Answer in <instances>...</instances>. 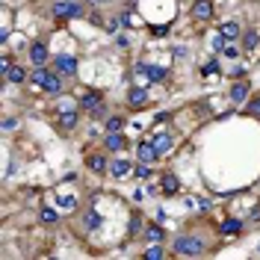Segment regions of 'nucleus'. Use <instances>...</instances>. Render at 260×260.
Listing matches in <instances>:
<instances>
[{"label":"nucleus","instance_id":"nucleus-12","mask_svg":"<svg viewBox=\"0 0 260 260\" xmlns=\"http://www.w3.org/2000/svg\"><path fill=\"white\" fill-rule=\"evenodd\" d=\"M56 71L60 74H77V60L68 56V54H60L56 56Z\"/></svg>","mask_w":260,"mask_h":260},{"label":"nucleus","instance_id":"nucleus-23","mask_svg":"<svg viewBox=\"0 0 260 260\" xmlns=\"http://www.w3.org/2000/svg\"><path fill=\"white\" fill-rule=\"evenodd\" d=\"M242 230V222L240 219H225L222 222V234H240Z\"/></svg>","mask_w":260,"mask_h":260},{"label":"nucleus","instance_id":"nucleus-4","mask_svg":"<svg viewBox=\"0 0 260 260\" xmlns=\"http://www.w3.org/2000/svg\"><path fill=\"white\" fill-rule=\"evenodd\" d=\"M80 106L89 110V112H100V110H104V95L92 89V92H86V95L80 98Z\"/></svg>","mask_w":260,"mask_h":260},{"label":"nucleus","instance_id":"nucleus-14","mask_svg":"<svg viewBox=\"0 0 260 260\" xmlns=\"http://www.w3.org/2000/svg\"><path fill=\"white\" fill-rule=\"evenodd\" d=\"M48 56H50V54H48L44 42H36V44L30 48V62L32 65H44V62H48Z\"/></svg>","mask_w":260,"mask_h":260},{"label":"nucleus","instance_id":"nucleus-29","mask_svg":"<svg viewBox=\"0 0 260 260\" xmlns=\"http://www.w3.org/2000/svg\"><path fill=\"white\" fill-rule=\"evenodd\" d=\"M145 258H148V260H162V258H166V252H162V248H148Z\"/></svg>","mask_w":260,"mask_h":260},{"label":"nucleus","instance_id":"nucleus-27","mask_svg":"<svg viewBox=\"0 0 260 260\" xmlns=\"http://www.w3.org/2000/svg\"><path fill=\"white\" fill-rule=\"evenodd\" d=\"M201 74H204V77H213V74H219V62H216V60H210V62L201 68Z\"/></svg>","mask_w":260,"mask_h":260},{"label":"nucleus","instance_id":"nucleus-8","mask_svg":"<svg viewBox=\"0 0 260 260\" xmlns=\"http://www.w3.org/2000/svg\"><path fill=\"white\" fill-rule=\"evenodd\" d=\"M160 190H162V195H178L180 192V180H178L174 172H166L160 178Z\"/></svg>","mask_w":260,"mask_h":260},{"label":"nucleus","instance_id":"nucleus-33","mask_svg":"<svg viewBox=\"0 0 260 260\" xmlns=\"http://www.w3.org/2000/svg\"><path fill=\"white\" fill-rule=\"evenodd\" d=\"M86 3H95V6H98V3H106V0H86Z\"/></svg>","mask_w":260,"mask_h":260},{"label":"nucleus","instance_id":"nucleus-31","mask_svg":"<svg viewBox=\"0 0 260 260\" xmlns=\"http://www.w3.org/2000/svg\"><path fill=\"white\" fill-rule=\"evenodd\" d=\"M248 110H252V112H260V95L254 98V104H252V106H248Z\"/></svg>","mask_w":260,"mask_h":260},{"label":"nucleus","instance_id":"nucleus-25","mask_svg":"<svg viewBox=\"0 0 260 260\" xmlns=\"http://www.w3.org/2000/svg\"><path fill=\"white\" fill-rule=\"evenodd\" d=\"M122 128H124V116H110L106 130H122Z\"/></svg>","mask_w":260,"mask_h":260},{"label":"nucleus","instance_id":"nucleus-6","mask_svg":"<svg viewBox=\"0 0 260 260\" xmlns=\"http://www.w3.org/2000/svg\"><path fill=\"white\" fill-rule=\"evenodd\" d=\"M104 145H106V151H124L128 148V139L122 136V130H106Z\"/></svg>","mask_w":260,"mask_h":260},{"label":"nucleus","instance_id":"nucleus-20","mask_svg":"<svg viewBox=\"0 0 260 260\" xmlns=\"http://www.w3.org/2000/svg\"><path fill=\"white\" fill-rule=\"evenodd\" d=\"M260 44V32L258 30H246V36H242V50H254Z\"/></svg>","mask_w":260,"mask_h":260},{"label":"nucleus","instance_id":"nucleus-1","mask_svg":"<svg viewBox=\"0 0 260 260\" xmlns=\"http://www.w3.org/2000/svg\"><path fill=\"white\" fill-rule=\"evenodd\" d=\"M32 83H36L38 89L50 92V95L62 92V80H60V74H50L44 65H36V71H32Z\"/></svg>","mask_w":260,"mask_h":260},{"label":"nucleus","instance_id":"nucleus-9","mask_svg":"<svg viewBox=\"0 0 260 260\" xmlns=\"http://www.w3.org/2000/svg\"><path fill=\"white\" fill-rule=\"evenodd\" d=\"M136 71L148 74V80H151V83H162V80H166V74H168V71H166V68H160V65H145V62L136 65Z\"/></svg>","mask_w":260,"mask_h":260},{"label":"nucleus","instance_id":"nucleus-7","mask_svg":"<svg viewBox=\"0 0 260 260\" xmlns=\"http://www.w3.org/2000/svg\"><path fill=\"white\" fill-rule=\"evenodd\" d=\"M248 92H252V86H248L246 80H236V83L230 86V104H234V106L246 104V98H248Z\"/></svg>","mask_w":260,"mask_h":260},{"label":"nucleus","instance_id":"nucleus-22","mask_svg":"<svg viewBox=\"0 0 260 260\" xmlns=\"http://www.w3.org/2000/svg\"><path fill=\"white\" fill-rule=\"evenodd\" d=\"M145 240H148V242H162V228L160 225L145 228Z\"/></svg>","mask_w":260,"mask_h":260},{"label":"nucleus","instance_id":"nucleus-5","mask_svg":"<svg viewBox=\"0 0 260 260\" xmlns=\"http://www.w3.org/2000/svg\"><path fill=\"white\" fill-rule=\"evenodd\" d=\"M213 12H216V9H213L210 0H195V3H192V18H195V21H210Z\"/></svg>","mask_w":260,"mask_h":260},{"label":"nucleus","instance_id":"nucleus-35","mask_svg":"<svg viewBox=\"0 0 260 260\" xmlns=\"http://www.w3.org/2000/svg\"><path fill=\"white\" fill-rule=\"evenodd\" d=\"M106 3H110V0H106Z\"/></svg>","mask_w":260,"mask_h":260},{"label":"nucleus","instance_id":"nucleus-11","mask_svg":"<svg viewBox=\"0 0 260 260\" xmlns=\"http://www.w3.org/2000/svg\"><path fill=\"white\" fill-rule=\"evenodd\" d=\"M128 104L133 106V110H139V106H148L151 98H148L145 89H130V92H128Z\"/></svg>","mask_w":260,"mask_h":260},{"label":"nucleus","instance_id":"nucleus-17","mask_svg":"<svg viewBox=\"0 0 260 260\" xmlns=\"http://www.w3.org/2000/svg\"><path fill=\"white\" fill-rule=\"evenodd\" d=\"M219 32H222V36H225V38H230V42H236V36H240V32H242V27H240V24H236V21H225V24H222V27H219Z\"/></svg>","mask_w":260,"mask_h":260},{"label":"nucleus","instance_id":"nucleus-26","mask_svg":"<svg viewBox=\"0 0 260 260\" xmlns=\"http://www.w3.org/2000/svg\"><path fill=\"white\" fill-rule=\"evenodd\" d=\"M133 172H136V178H142V180H145V178H151V168H148V162H136V168H133Z\"/></svg>","mask_w":260,"mask_h":260},{"label":"nucleus","instance_id":"nucleus-30","mask_svg":"<svg viewBox=\"0 0 260 260\" xmlns=\"http://www.w3.org/2000/svg\"><path fill=\"white\" fill-rule=\"evenodd\" d=\"M9 68H12V60H9V56H3V60H0V71H3V74H6V71H9Z\"/></svg>","mask_w":260,"mask_h":260},{"label":"nucleus","instance_id":"nucleus-24","mask_svg":"<svg viewBox=\"0 0 260 260\" xmlns=\"http://www.w3.org/2000/svg\"><path fill=\"white\" fill-rule=\"evenodd\" d=\"M222 54H225L228 60H236V56H240L242 50L236 48V42H230V38H228V42H225V48H222Z\"/></svg>","mask_w":260,"mask_h":260},{"label":"nucleus","instance_id":"nucleus-21","mask_svg":"<svg viewBox=\"0 0 260 260\" xmlns=\"http://www.w3.org/2000/svg\"><path fill=\"white\" fill-rule=\"evenodd\" d=\"M83 222H86V228H89V230H98L104 219H100V213H98V210H86V219H83Z\"/></svg>","mask_w":260,"mask_h":260},{"label":"nucleus","instance_id":"nucleus-3","mask_svg":"<svg viewBox=\"0 0 260 260\" xmlns=\"http://www.w3.org/2000/svg\"><path fill=\"white\" fill-rule=\"evenodd\" d=\"M54 15L65 21V18H80L83 15V6L80 3H74V0H56L54 3Z\"/></svg>","mask_w":260,"mask_h":260},{"label":"nucleus","instance_id":"nucleus-18","mask_svg":"<svg viewBox=\"0 0 260 260\" xmlns=\"http://www.w3.org/2000/svg\"><path fill=\"white\" fill-rule=\"evenodd\" d=\"M130 168H133V166H130L128 160H116L112 166H110V174H112V178H128Z\"/></svg>","mask_w":260,"mask_h":260},{"label":"nucleus","instance_id":"nucleus-32","mask_svg":"<svg viewBox=\"0 0 260 260\" xmlns=\"http://www.w3.org/2000/svg\"><path fill=\"white\" fill-rule=\"evenodd\" d=\"M151 32H154V36H166V32H168V27H154Z\"/></svg>","mask_w":260,"mask_h":260},{"label":"nucleus","instance_id":"nucleus-13","mask_svg":"<svg viewBox=\"0 0 260 260\" xmlns=\"http://www.w3.org/2000/svg\"><path fill=\"white\" fill-rule=\"evenodd\" d=\"M136 154H139V160L142 162H151V160L160 157L157 148H154V142H139V145H136Z\"/></svg>","mask_w":260,"mask_h":260},{"label":"nucleus","instance_id":"nucleus-28","mask_svg":"<svg viewBox=\"0 0 260 260\" xmlns=\"http://www.w3.org/2000/svg\"><path fill=\"white\" fill-rule=\"evenodd\" d=\"M56 219H60V216H56V210H50V207H48V210H42V222H48V225H54Z\"/></svg>","mask_w":260,"mask_h":260},{"label":"nucleus","instance_id":"nucleus-15","mask_svg":"<svg viewBox=\"0 0 260 260\" xmlns=\"http://www.w3.org/2000/svg\"><path fill=\"white\" fill-rule=\"evenodd\" d=\"M3 77H6V83H24V80H27V71H24L21 65H12Z\"/></svg>","mask_w":260,"mask_h":260},{"label":"nucleus","instance_id":"nucleus-34","mask_svg":"<svg viewBox=\"0 0 260 260\" xmlns=\"http://www.w3.org/2000/svg\"><path fill=\"white\" fill-rule=\"evenodd\" d=\"M258 254H260V248H258Z\"/></svg>","mask_w":260,"mask_h":260},{"label":"nucleus","instance_id":"nucleus-10","mask_svg":"<svg viewBox=\"0 0 260 260\" xmlns=\"http://www.w3.org/2000/svg\"><path fill=\"white\" fill-rule=\"evenodd\" d=\"M151 142H154V148H157V154H168V151H172V148H174V136H172V133H157V136H154V139H151Z\"/></svg>","mask_w":260,"mask_h":260},{"label":"nucleus","instance_id":"nucleus-16","mask_svg":"<svg viewBox=\"0 0 260 260\" xmlns=\"http://www.w3.org/2000/svg\"><path fill=\"white\" fill-rule=\"evenodd\" d=\"M86 166H89L92 172H98V174L110 168V166H106V160H104V154H89V157H86Z\"/></svg>","mask_w":260,"mask_h":260},{"label":"nucleus","instance_id":"nucleus-19","mask_svg":"<svg viewBox=\"0 0 260 260\" xmlns=\"http://www.w3.org/2000/svg\"><path fill=\"white\" fill-rule=\"evenodd\" d=\"M60 128H65V130H74L77 128V110H68V112H60Z\"/></svg>","mask_w":260,"mask_h":260},{"label":"nucleus","instance_id":"nucleus-2","mask_svg":"<svg viewBox=\"0 0 260 260\" xmlns=\"http://www.w3.org/2000/svg\"><path fill=\"white\" fill-rule=\"evenodd\" d=\"M201 252H204V240H201V236H192V234H190V236L174 240V254H180V258H184V254H186V258H198Z\"/></svg>","mask_w":260,"mask_h":260}]
</instances>
